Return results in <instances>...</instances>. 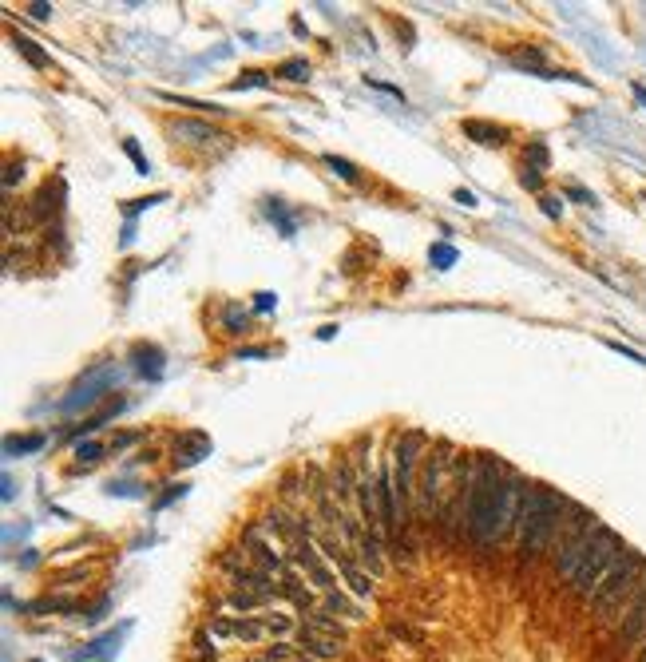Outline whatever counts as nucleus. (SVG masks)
Segmentation results:
<instances>
[{"label": "nucleus", "mask_w": 646, "mask_h": 662, "mask_svg": "<svg viewBox=\"0 0 646 662\" xmlns=\"http://www.w3.org/2000/svg\"><path fill=\"white\" fill-rule=\"evenodd\" d=\"M575 504H567L559 492H551V488H532L528 496H524V508H520V520H516V563H520V571L543 555L551 544H555V536L563 532V516L571 512Z\"/></svg>", "instance_id": "f257e3e1"}, {"label": "nucleus", "mask_w": 646, "mask_h": 662, "mask_svg": "<svg viewBox=\"0 0 646 662\" xmlns=\"http://www.w3.org/2000/svg\"><path fill=\"white\" fill-rule=\"evenodd\" d=\"M643 579H646L643 552H631V548H627V552L619 555V563L607 571V579L599 583V591L591 595V615H595V623L619 627V619L627 615V607H631V599L639 595Z\"/></svg>", "instance_id": "f03ea898"}, {"label": "nucleus", "mask_w": 646, "mask_h": 662, "mask_svg": "<svg viewBox=\"0 0 646 662\" xmlns=\"http://www.w3.org/2000/svg\"><path fill=\"white\" fill-rule=\"evenodd\" d=\"M595 532H599V520H595L591 512L575 508V520L563 524V532H559V540H555V552H551V575H555V579H563V583L575 579L579 563L587 559L591 544H595Z\"/></svg>", "instance_id": "7ed1b4c3"}, {"label": "nucleus", "mask_w": 646, "mask_h": 662, "mask_svg": "<svg viewBox=\"0 0 646 662\" xmlns=\"http://www.w3.org/2000/svg\"><path fill=\"white\" fill-rule=\"evenodd\" d=\"M623 552H627V548H623V540H619L611 528H603V524H599L591 552H587V559L579 563V571H575V579H571V595H579V599H587V603H591V595L599 591V583L607 579V571L619 563V555Z\"/></svg>", "instance_id": "20e7f679"}, {"label": "nucleus", "mask_w": 646, "mask_h": 662, "mask_svg": "<svg viewBox=\"0 0 646 662\" xmlns=\"http://www.w3.org/2000/svg\"><path fill=\"white\" fill-rule=\"evenodd\" d=\"M643 639H646V579H643V587H639V595L631 599L627 615L619 619V627L611 631V643H607V659H603V662H623V659H627V651H635Z\"/></svg>", "instance_id": "39448f33"}, {"label": "nucleus", "mask_w": 646, "mask_h": 662, "mask_svg": "<svg viewBox=\"0 0 646 662\" xmlns=\"http://www.w3.org/2000/svg\"><path fill=\"white\" fill-rule=\"evenodd\" d=\"M421 433H405L397 448H393V460H397V504H401V516L409 520L413 512V468H417V456H421Z\"/></svg>", "instance_id": "423d86ee"}, {"label": "nucleus", "mask_w": 646, "mask_h": 662, "mask_svg": "<svg viewBox=\"0 0 646 662\" xmlns=\"http://www.w3.org/2000/svg\"><path fill=\"white\" fill-rule=\"evenodd\" d=\"M440 480H444V456H425V468H421V504H417V512H421V520H432L436 516V496H440Z\"/></svg>", "instance_id": "0eeeda50"}, {"label": "nucleus", "mask_w": 646, "mask_h": 662, "mask_svg": "<svg viewBox=\"0 0 646 662\" xmlns=\"http://www.w3.org/2000/svg\"><path fill=\"white\" fill-rule=\"evenodd\" d=\"M294 559H298V567H306L310 571V579H314V587H322L325 595L329 591H337V579H333V571L325 567L322 552H318V544L314 540H306V544H298V548H290Z\"/></svg>", "instance_id": "6e6552de"}, {"label": "nucleus", "mask_w": 646, "mask_h": 662, "mask_svg": "<svg viewBox=\"0 0 646 662\" xmlns=\"http://www.w3.org/2000/svg\"><path fill=\"white\" fill-rule=\"evenodd\" d=\"M294 647L306 655V659H341V651H345V643H337V639H329L322 631H314V627H302L298 631V639H294Z\"/></svg>", "instance_id": "1a4fd4ad"}, {"label": "nucleus", "mask_w": 646, "mask_h": 662, "mask_svg": "<svg viewBox=\"0 0 646 662\" xmlns=\"http://www.w3.org/2000/svg\"><path fill=\"white\" fill-rule=\"evenodd\" d=\"M246 555H250V559H258V567H262L266 575H274V571H282V567H286V559H282V555L262 540V528H254V524L246 528Z\"/></svg>", "instance_id": "9d476101"}, {"label": "nucleus", "mask_w": 646, "mask_h": 662, "mask_svg": "<svg viewBox=\"0 0 646 662\" xmlns=\"http://www.w3.org/2000/svg\"><path fill=\"white\" fill-rule=\"evenodd\" d=\"M278 595H286V599H290V603H294V607H302V611H306V615H310V611H314V595H310V591H306V583H302V579H298V571H294V567H290V563H286V567H282V583H278Z\"/></svg>", "instance_id": "9b49d317"}, {"label": "nucleus", "mask_w": 646, "mask_h": 662, "mask_svg": "<svg viewBox=\"0 0 646 662\" xmlns=\"http://www.w3.org/2000/svg\"><path fill=\"white\" fill-rule=\"evenodd\" d=\"M357 555H361V567H365L369 575H381V567H385V544H381L377 532H365V536L357 540Z\"/></svg>", "instance_id": "f8f14e48"}, {"label": "nucleus", "mask_w": 646, "mask_h": 662, "mask_svg": "<svg viewBox=\"0 0 646 662\" xmlns=\"http://www.w3.org/2000/svg\"><path fill=\"white\" fill-rule=\"evenodd\" d=\"M234 587L254 591V595H266V599H278V587L270 583V575H266L262 567H242V571L234 575Z\"/></svg>", "instance_id": "ddd939ff"}, {"label": "nucleus", "mask_w": 646, "mask_h": 662, "mask_svg": "<svg viewBox=\"0 0 646 662\" xmlns=\"http://www.w3.org/2000/svg\"><path fill=\"white\" fill-rule=\"evenodd\" d=\"M329 488H333V496L341 500V508L357 496V480H353V468H349V460H337L333 464V472H329Z\"/></svg>", "instance_id": "4468645a"}, {"label": "nucleus", "mask_w": 646, "mask_h": 662, "mask_svg": "<svg viewBox=\"0 0 646 662\" xmlns=\"http://www.w3.org/2000/svg\"><path fill=\"white\" fill-rule=\"evenodd\" d=\"M171 131H175V135H183V139H191V143H211V139H226L222 131H215L211 123H199V119H175V123H171Z\"/></svg>", "instance_id": "2eb2a0df"}, {"label": "nucleus", "mask_w": 646, "mask_h": 662, "mask_svg": "<svg viewBox=\"0 0 646 662\" xmlns=\"http://www.w3.org/2000/svg\"><path fill=\"white\" fill-rule=\"evenodd\" d=\"M230 639H238V643H262L266 639V623L262 619H230Z\"/></svg>", "instance_id": "dca6fc26"}, {"label": "nucleus", "mask_w": 646, "mask_h": 662, "mask_svg": "<svg viewBox=\"0 0 646 662\" xmlns=\"http://www.w3.org/2000/svg\"><path fill=\"white\" fill-rule=\"evenodd\" d=\"M306 627H314V631H322L329 639H337V643H345V623H337V619H329V611H310L306 615Z\"/></svg>", "instance_id": "f3484780"}, {"label": "nucleus", "mask_w": 646, "mask_h": 662, "mask_svg": "<svg viewBox=\"0 0 646 662\" xmlns=\"http://www.w3.org/2000/svg\"><path fill=\"white\" fill-rule=\"evenodd\" d=\"M325 611H329V615H345V619H361V615H365V611H361L353 599H345L341 591H329V595H325Z\"/></svg>", "instance_id": "a211bd4d"}, {"label": "nucleus", "mask_w": 646, "mask_h": 662, "mask_svg": "<svg viewBox=\"0 0 646 662\" xmlns=\"http://www.w3.org/2000/svg\"><path fill=\"white\" fill-rule=\"evenodd\" d=\"M262 603H270V599H266V595H254V591H242V587L230 591V607H234V611H258Z\"/></svg>", "instance_id": "6ab92c4d"}, {"label": "nucleus", "mask_w": 646, "mask_h": 662, "mask_svg": "<svg viewBox=\"0 0 646 662\" xmlns=\"http://www.w3.org/2000/svg\"><path fill=\"white\" fill-rule=\"evenodd\" d=\"M464 131H468V135H480V143H504V135H508L504 127H492V123H476V119H472V123H464Z\"/></svg>", "instance_id": "aec40b11"}, {"label": "nucleus", "mask_w": 646, "mask_h": 662, "mask_svg": "<svg viewBox=\"0 0 646 662\" xmlns=\"http://www.w3.org/2000/svg\"><path fill=\"white\" fill-rule=\"evenodd\" d=\"M16 48H20V56H28V60H32V68H48V64H52V60H48V56H44V52L28 40V36H16Z\"/></svg>", "instance_id": "412c9836"}, {"label": "nucleus", "mask_w": 646, "mask_h": 662, "mask_svg": "<svg viewBox=\"0 0 646 662\" xmlns=\"http://www.w3.org/2000/svg\"><path fill=\"white\" fill-rule=\"evenodd\" d=\"M262 662H298V647L294 643H274V647H266Z\"/></svg>", "instance_id": "4be33fe9"}, {"label": "nucleus", "mask_w": 646, "mask_h": 662, "mask_svg": "<svg viewBox=\"0 0 646 662\" xmlns=\"http://www.w3.org/2000/svg\"><path fill=\"white\" fill-rule=\"evenodd\" d=\"M218 567H222V571L234 579V575H238L242 567H250V563H246V552H222V555H218Z\"/></svg>", "instance_id": "5701e85b"}, {"label": "nucleus", "mask_w": 646, "mask_h": 662, "mask_svg": "<svg viewBox=\"0 0 646 662\" xmlns=\"http://www.w3.org/2000/svg\"><path fill=\"white\" fill-rule=\"evenodd\" d=\"M278 76H286V80H298V84H302V80H310V64H306V60H290V64H282V68H278Z\"/></svg>", "instance_id": "b1692460"}, {"label": "nucleus", "mask_w": 646, "mask_h": 662, "mask_svg": "<svg viewBox=\"0 0 646 662\" xmlns=\"http://www.w3.org/2000/svg\"><path fill=\"white\" fill-rule=\"evenodd\" d=\"M195 651H199V659H203V662H215V647H211V631H199V635H195Z\"/></svg>", "instance_id": "393cba45"}, {"label": "nucleus", "mask_w": 646, "mask_h": 662, "mask_svg": "<svg viewBox=\"0 0 646 662\" xmlns=\"http://www.w3.org/2000/svg\"><path fill=\"white\" fill-rule=\"evenodd\" d=\"M262 623H266L270 635H290V619L286 615H262Z\"/></svg>", "instance_id": "a878e982"}, {"label": "nucleus", "mask_w": 646, "mask_h": 662, "mask_svg": "<svg viewBox=\"0 0 646 662\" xmlns=\"http://www.w3.org/2000/svg\"><path fill=\"white\" fill-rule=\"evenodd\" d=\"M325 163H329V167H333V171H337V175H341V179H349V183H353V179H357V171H353V167H349V163H345V159H337V155H329V159H325Z\"/></svg>", "instance_id": "bb28decb"}, {"label": "nucleus", "mask_w": 646, "mask_h": 662, "mask_svg": "<svg viewBox=\"0 0 646 662\" xmlns=\"http://www.w3.org/2000/svg\"><path fill=\"white\" fill-rule=\"evenodd\" d=\"M20 171H24V167H20V163H12V167H8V175H4V187H16V179H20Z\"/></svg>", "instance_id": "cd10ccee"}, {"label": "nucleus", "mask_w": 646, "mask_h": 662, "mask_svg": "<svg viewBox=\"0 0 646 662\" xmlns=\"http://www.w3.org/2000/svg\"><path fill=\"white\" fill-rule=\"evenodd\" d=\"M80 460H84V464H92V460H100V448H96V444H88V448H80Z\"/></svg>", "instance_id": "c85d7f7f"}, {"label": "nucleus", "mask_w": 646, "mask_h": 662, "mask_svg": "<svg viewBox=\"0 0 646 662\" xmlns=\"http://www.w3.org/2000/svg\"><path fill=\"white\" fill-rule=\"evenodd\" d=\"M639 662H646V647H643V651H639Z\"/></svg>", "instance_id": "c756f323"}]
</instances>
